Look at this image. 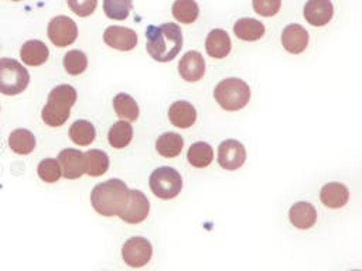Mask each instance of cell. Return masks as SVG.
I'll return each instance as SVG.
<instances>
[{"label":"cell","instance_id":"1","mask_svg":"<svg viewBox=\"0 0 362 271\" xmlns=\"http://www.w3.org/2000/svg\"><path fill=\"white\" fill-rule=\"evenodd\" d=\"M182 48V31L174 23L148 25L146 28V49L157 62L173 61Z\"/></svg>","mask_w":362,"mask_h":271},{"label":"cell","instance_id":"2","mask_svg":"<svg viewBox=\"0 0 362 271\" xmlns=\"http://www.w3.org/2000/svg\"><path fill=\"white\" fill-rule=\"evenodd\" d=\"M127 191L129 188L122 179L110 178L95 185L90 192V203L102 216H117L127 196Z\"/></svg>","mask_w":362,"mask_h":271},{"label":"cell","instance_id":"3","mask_svg":"<svg viewBox=\"0 0 362 271\" xmlns=\"http://www.w3.org/2000/svg\"><path fill=\"white\" fill-rule=\"evenodd\" d=\"M76 102V90L71 85L55 86L47 99L45 106L41 110V117L44 123L49 127L62 126L68 117L69 110Z\"/></svg>","mask_w":362,"mask_h":271},{"label":"cell","instance_id":"4","mask_svg":"<svg viewBox=\"0 0 362 271\" xmlns=\"http://www.w3.org/2000/svg\"><path fill=\"white\" fill-rule=\"evenodd\" d=\"M214 97L222 109L228 112H236L249 103L250 88L243 79L226 78L215 86Z\"/></svg>","mask_w":362,"mask_h":271},{"label":"cell","instance_id":"5","mask_svg":"<svg viewBox=\"0 0 362 271\" xmlns=\"http://www.w3.org/2000/svg\"><path fill=\"white\" fill-rule=\"evenodd\" d=\"M30 82L28 71L13 58L0 59V93L13 96L21 93Z\"/></svg>","mask_w":362,"mask_h":271},{"label":"cell","instance_id":"6","mask_svg":"<svg viewBox=\"0 0 362 271\" xmlns=\"http://www.w3.org/2000/svg\"><path fill=\"white\" fill-rule=\"evenodd\" d=\"M148 185L157 198L173 199L182 189V178L173 167H158L151 172Z\"/></svg>","mask_w":362,"mask_h":271},{"label":"cell","instance_id":"7","mask_svg":"<svg viewBox=\"0 0 362 271\" xmlns=\"http://www.w3.org/2000/svg\"><path fill=\"white\" fill-rule=\"evenodd\" d=\"M150 212V202L147 196L139 189H129L127 196L117 216L130 224H137L143 222Z\"/></svg>","mask_w":362,"mask_h":271},{"label":"cell","instance_id":"8","mask_svg":"<svg viewBox=\"0 0 362 271\" xmlns=\"http://www.w3.org/2000/svg\"><path fill=\"white\" fill-rule=\"evenodd\" d=\"M151 255H153L151 243L141 236L130 237L129 240L124 241L122 247L123 261L133 268L144 267L151 260Z\"/></svg>","mask_w":362,"mask_h":271},{"label":"cell","instance_id":"9","mask_svg":"<svg viewBox=\"0 0 362 271\" xmlns=\"http://www.w3.org/2000/svg\"><path fill=\"white\" fill-rule=\"evenodd\" d=\"M47 35L55 47L64 48L76 40L78 27L72 18L66 16H57L48 23Z\"/></svg>","mask_w":362,"mask_h":271},{"label":"cell","instance_id":"10","mask_svg":"<svg viewBox=\"0 0 362 271\" xmlns=\"http://www.w3.org/2000/svg\"><path fill=\"white\" fill-rule=\"evenodd\" d=\"M246 161V150L238 140L229 138L218 147V164L226 171H235L240 168Z\"/></svg>","mask_w":362,"mask_h":271},{"label":"cell","instance_id":"11","mask_svg":"<svg viewBox=\"0 0 362 271\" xmlns=\"http://www.w3.org/2000/svg\"><path fill=\"white\" fill-rule=\"evenodd\" d=\"M103 41L107 47L119 51H132L137 44V34L134 30L120 25H110L103 32Z\"/></svg>","mask_w":362,"mask_h":271},{"label":"cell","instance_id":"12","mask_svg":"<svg viewBox=\"0 0 362 271\" xmlns=\"http://www.w3.org/2000/svg\"><path fill=\"white\" fill-rule=\"evenodd\" d=\"M57 161L66 179H76L85 174V157L79 150L65 148L58 154Z\"/></svg>","mask_w":362,"mask_h":271},{"label":"cell","instance_id":"13","mask_svg":"<svg viewBox=\"0 0 362 271\" xmlns=\"http://www.w3.org/2000/svg\"><path fill=\"white\" fill-rule=\"evenodd\" d=\"M178 72L184 80L198 82L205 73V61L202 54L194 49L187 51L178 62Z\"/></svg>","mask_w":362,"mask_h":271},{"label":"cell","instance_id":"14","mask_svg":"<svg viewBox=\"0 0 362 271\" xmlns=\"http://www.w3.org/2000/svg\"><path fill=\"white\" fill-rule=\"evenodd\" d=\"M303 14L311 25L322 27L331 21L334 16V6L331 0H307Z\"/></svg>","mask_w":362,"mask_h":271},{"label":"cell","instance_id":"15","mask_svg":"<svg viewBox=\"0 0 362 271\" xmlns=\"http://www.w3.org/2000/svg\"><path fill=\"white\" fill-rule=\"evenodd\" d=\"M281 44L290 54H301L308 45V32L300 24H288L281 31Z\"/></svg>","mask_w":362,"mask_h":271},{"label":"cell","instance_id":"16","mask_svg":"<svg viewBox=\"0 0 362 271\" xmlns=\"http://www.w3.org/2000/svg\"><path fill=\"white\" fill-rule=\"evenodd\" d=\"M230 48H232V42H230L229 34L225 30L214 28L208 32L205 40V49L209 56L222 59L228 56V54L230 52Z\"/></svg>","mask_w":362,"mask_h":271},{"label":"cell","instance_id":"17","mask_svg":"<svg viewBox=\"0 0 362 271\" xmlns=\"http://www.w3.org/2000/svg\"><path fill=\"white\" fill-rule=\"evenodd\" d=\"M288 219L294 227L300 230H307L315 224L317 210L310 202L300 200L290 207Z\"/></svg>","mask_w":362,"mask_h":271},{"label":"cell","instance_id":"18","mask_svg":"<svg viewBox=\"0 0 362 271\" xmlns=\"http://www.w3.org/2000/svg\"><path fill=\"white\" fill-rule=\"evenodd\" d=\"M168 119L178 128H189L197 120V110L189 102L177 100L168 109Z\"/></svg>","mask_w":362,"mask_h":271},{"label":"cell","instance_id":"19","mask_svg":"<svg viewBox=\"0 0 362 271\" xmlns=\"http://www.w3.org/2000/svg\"><path fill=\"white\" fill-rule=\"evenodd\" d=\"M320 199L324 206L329 209H339L346 205L349 199V191L344 183L328 182L321 188Z\"/></svg>","mask_w":362,"mask_h":271},{"label":"cell","instance_id":"20","mask_svg":"<svg viewBox=\"0 0 362 271\" xmlns=\"http://www.w3.org/2000/svg\"><path fill=\"white\" fill-rule=\"evenodd\" d=\"M48 47L40 40H28L20 48V58L28 66L42 65L48 59Z\"/></svg>","mask_w":362,"mask_h":271},{"label":"cell","instance_id":"21","mask_svg":"<svg viewBox=\"0 0 362 271\" xmlns=\"http://www.w3.org/2000/svg\"><path fill=\"white\" fill-rule=\"evenodd\" d=\"M233 32L242 41H257L264 35V25L256 18L243 17L233 24Z\"/></svg>","mask_w":362,"mask_h":271},{"label":"cell","instance_id":"22","mask_svg":"<svg viewBox=\"0 0 362 271\" xmlns=\"http://www.w3.org/2000/svg\"><path fill=\"white\" fill-rule=\"evenodd\" d=\"M184 147V140L178 133L174 131H167L158 136L156 140V150L160 155L165 158H174L178 157L182 151Z\"/></svg>","mask_w":362,"mask_h":271},{"label":"cell","instance_id":"23","mask_svg":"<svg viewBox=\"0 0 362 271\" xmlns=\"http://www.w3.org/2000/svg\"><path fill=\"white\" fill-rule=\"evenodd\" d=\"M8 145L13 152L25 155L35 148V137L27 128H16L8 136Z\"/></svg>","mask_w":362,"mask_h":271},{"label":"cell","instance_id":"24","mask_svg":"<svg viewBox=\"0 0 362 271\" xmlns=\"http://www.w3.org/2000/svg\"><path fill=\"white\" fill-rule=\"evenodd\" d=\"M85 157V174L89 176H100L109 168V157L102 150H88L83 152Z\"/></svg>","mask_w":362,"mask_h":271},{"label":"cell","instance_id":"25","mask_svg":"<svg viewBox=\"0 0 362 271\" xmlns=\"http://www.w3.org/2000/svg\"><path fill=\"white\" fill-rule=\"evenodd\" d=\"M133 138V127L126 120H119L112 124L107 133V141L113 148H124Z\"/></svg>","mask_w":362,"mask_h":271},{"label":"cell","instance_id":"26","mask_svg":"<svg viewBox=\"0 0 362 271\" xmlns=\"http://www.w3.org/2000/svg\"><path fill=\"white\" fill-rule=\"evenodd\" d=\"M113 109L122 120L134 121L139 117V106L129 93H117L113 97Z\"/></svg>","mask_w":362,"mask_h":271},{"label":"cell","instance_id":"27","mask_svg":"<svg viewBox=\"0 0 362 271\" xmlns=\"http://www.w3.org/2000/svg\"><path fill=\"white\" fill-rule=\"evenodd\" d=\"M188 162L195 168H205L208 167L214 159V150L208 143L197 141L191 144L187 152Z\"/></svg>","mask_w":362,"mask_h":271},{"label":"cell","instance_id":"28","mask_svg":"<svg viewBox=\"0 0 362 271\" xmlns=\"http://www.w3.org/2000/svg\"><path fill=\"white\" fill-rule=\"evenodd\" d=\"M96 136L95 126L88 120H76L69 127V137L76 145H89Z\"/></svg>","mask_w":362,"mask_h":271},{"label":"cell","instance_id":"29","mask_svg":"<svg viewBox=\"0 0 362 271\" xmlns=\"http://www.w3.org/2000/svg\"><path fill=\"white\" fill-rule=\"evenodd\" d=\"M171 11L177 21L182 24H191L198 18L199 7L195 0H175Z\"/></svg>","mask_w":362,"mask_h":271},{"label":"cell","instance_id":"30","mask_svg":"<svg viewBox=\"0 0 362 271\" xmlns=\"http://www.w3.org/2000/svg\"><path fill=\"white\" fill-rule=\"evenodd\" d=\"M64 68L69 75H81L88 68V58L79 49H71L64 55Z\"/></svg>","mask_w":362,"mask_h":271},{"label":"cell","instance_id":"31","mask_svg":"<svg viewBox=\"0 0 362 271\" xmlns=\"http://www.w3.org/2000/svg\"><path fill=\"white\" fill-rule=\"evenodd\" d=\"M132 7V0H103V11L110 20H124Z\"/></svg>","mask_w":362,"mask_h":271},{"label":"cell","instance_id":"32","mask_svg":"<svg viewBox=\"0 0 362 271\" xmlns=\"http://www.w3.org/2000/svg\"><path fill=\"white\" fill-rule=\"evenodd\" d=\"M37 174L41 181L54 183L61 178L62 171H61L59 162L55 158H44L42 161H40L37 167Z\"/></svg>","mask_w":362,"mask_h":271},{"label":"cell","instance_id":"33","mask_svg":"<svg viewBox=\"0 0 362 271\" xmlns=\"http://www.w3.org/2000/svg\"><path fill=\"white\" fill-rule=\"evenodd\" d=\"M253 10L263 17H272L279 13L281 0H252Z\"/></svg>","mask_w":362,"mask_h":271},{"label":"cell","instance_id":"34","mask_svg":"<svg viewBox=\"0 0 362 271\" xmlns=\"http://www.w3.org/2000/svg\"><path fill=\"white\" fill-rule=\"evenodd\" d=\"M66 3L69 8L79 17L90 16L98 6V0H66Z\"/></svg>","mask_w":362,"mask_h":271},{"label":"cell","instance_id":"35","mask_svg":"<svg viewBox=\"0 0 362 271\" xmlns=\"http://www.w3.org/2000/svg\"><path fill=\"white\" fill-rule=\"evenodd\" d=\"M352 271H361V270H352Z\"/></svg>","mask_w":362,"mask_h":271},{"label":"cell","instance_id":"36","mask_svg":"<svg viewBox=\"0 0 362 271\" xmlns=\"http://www.w3.org/2000/svg\"><path fill=\"white\" fill-rule=\"evenodd\" d=\"M13 1H20V0H13Z\"/></svg>","mask_w":362,"mask_h":271}]
</instances>
